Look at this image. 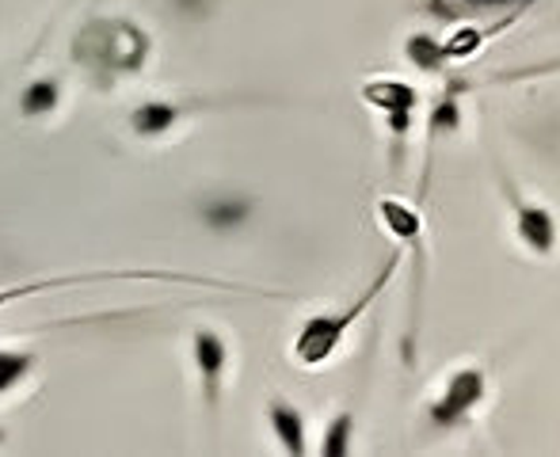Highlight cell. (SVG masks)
I'll return each mask as SVG.
<instances>
[{
    "mask_svg": "<svg viewBox=\"0 0 560 457\" xmlns=\"http://www.w3.org/2000/svg\"><path fill=\"white\" fill-rule=\"evenodd\" d=\"M549 73H560V58L557 61H541V66L511 69V73L492 77V84H518V81H534V77H549Z\"/></svg>",
    "mask_w": 560,
    "mask_h": 457,
    "instance_id": "16",
    "label": "cell"
},
{
    "mask_svg": "<svg viewBox=\"0 0 560 457\" xmlns=\"http://www.w3.org/2000/svg\"><path fill=\"white\" fill-rule=\"evenodd\" d=\"M267 427H271L275 443H279L287 454L310 450V423H305L302 408L290 405V400H282V397L267 400Z\"/></svg>",
    "mask_w": 560,
    "mask_h": 457,
    "instance_id": "10",
    "label": "cell"
},
{
    "mask_svg": "<svg viewBox=\"0 0 560 457\" xmlns=\"http://www.w3.org/2000/svg\"><path fill=\"white\" fill-rule=\"evenodd\" d=\"M405 58L412 61L423 73H439L446 69V54H443V35H412L405 43Z\"/></svg>",
    "mask_w": 560,
    "mask_h": 457,
    "instance_id": "14",
    "label": "cell"
},
{
    "mask_svg": "<svg viewBox=\"0 0 560 457\" xmlns=\"http://www.w3.org/2000/svg\"><path fill=\"white\" fill-rule=\"evenodd\" d=\"M351 431H354V415L351 412H336L332 423L325 427V435H320V454H328V457L351 454Z\"/></svg>",
    "mask_w": 560,
    "mask_h": 457,
    "instance_id": "15",
    "label": "cell"
},
{
    "mask_svg": "<svg viewBox=\"0 0 560 457\" xmlns=\"http://www.w3.org/2000/svg\"><path fill=\"white\" fill-rule=\"evenodd\" d=\"M236 104H248L241 96H187V99H141L130 115H126V130L141 141H156L164 133H172L176 126H184L187 118L195 115H207V112H222V107H236Z\"/></svg>",
    "mask_w": 560,
    "mask_h": 457,
    "instance_id": "5",
    "label": "cell"
},
{
    "mask_svg": "<svg viewBox=\"0 0 560 457\" xmlns=\"http://www.w3.org/2000/svg\"><path fill=\"white\" fill-rule=\"evenodd\" d=\"M359 96L366 107L385 115V130H389V141H393V168H397L400 156H405L408 133H412V126H416L420 92L408 81H400V77H370V81H362Z\"/></svg>",
    "mask_w": 560,
    "mask_h": 457,
    "instance_id": "4",
    "label": "cell"
},
{
    "mask_svg": "<svg viewBox=\"0 0 560 457\" xmlns=\"http://www.w3.org/2000/svg\"><path fill=\"white\" fill-rule=\"evenodd\" d=\"M195 210H199V222L214 228V233H236L252 218V199H244V195H207Z\"/></svg>",
    "mask_w": 560,
    "mask_h": 457,
    "instance_id": "11",
    "label": "cell"
},
{
    "mask_svg": "<svg viewBox=\"0 0 560 457\" xmlns=\"http://www.w3.org/2000/svg\"><path fill=\"white\" fill-rule=\"evenodd\" d=\"M191 359H195V370H199V385H202V400H207V412L218 415V408H222L225 374H229V343H225V336L214 332V328H195Z\"/></svg>",
    "mask_w": 560,
    "mask_h": 457,
    "instance_id": "7",
    "label": "cell"
},
{
    "mask_svg": "<svg viewBox=\"0 0 560 457\" xmlns=\"http://www.w3.org/2000/svg\"><path fill=\"white\" fill-rule=\"evenodd\" d=\"M69 54L92 77H100L104 84H115L149 66L153 35L141 23L126 20V15H100V20H89L77 31L73 43H69Z\"/></svg>",
    "mask_w": 560,
    "mask_h": 457,
    "instance_id": "1",
    "label": "cell"
},
{
    "mask_svg": "<svg viewBox=\"0 0 560 457\" xmlns=\"http://www.w3.org/2000/svg\"><path fill=\"white\" fill-rule=\"evenodd\" d=\"M508 202L515 210V236L523 241V248L530 256H553L557 251V218L549 214L541 202H530L508 184Z\"/></svg>",
    "mask_w": 560,
    "mask_h": 457,
    "instance_id": "8",
    "label": "cell"
},
{
    "mask_svg": "<svg viewBox=\"0 0 560 457\" xmlns=\"http://www.w3.org/2000/svg\"><path fill=\"white\" fill-rule=\"evenodd\" d=\"M0 443H4V431H0Z\"/></svg>",
    "mask_w": 560,
    "mask_h": 457,
    "instance_id": "18",
    "label": "cell"
},
{
    "mask_svg": "<svg viewBox=\"0 0 560 457\" xmlns=\"http://www.w3.org/2000/svg\"><path fill=\"white\" fill-rule=\"evenodd\" d=\"M400 259H405V248H393L389 259H385V267L374 274V279L366 282V290H362L359 297H354L351 305H343V309H332V313H317V317H310L302 328H298L294 343H290V359L298 362L302 370H320L328 366V362L339 354V347H343L347 332H351L354 325H359L362 317H366L370 309H374V302L385 294V286L393 282V274H397Z\"/></svg>",
    "mask_w": 560,
    "mask_h": 457,
    "instance_id": "2",
    "label": "cell"
},
{
    "mask_svg": "<svg viewBox=\"0 0 560 457\" xmlns=\"http://www.w3.org/2000/svg\"><path fill=\"white\" fill-rule=\"evenodd\" d=\"M485 397H488V374L480 366H462L446 377L443 392L431 400L428 415L435 427L450 431V427H457V423L469 420V415L485 405Z\"/></svg>",
    "mask_w": 560,
    "mask_h": 457,
    "instance_id": "6",
    "label": "cell"
},
{
    "mask_svg": "<svg viewBox=\"0 0 560 457\" xmlns=\"http://www.w3.org/2000/svg\"><path fill=\"white\" fill-rule=\"evenodd\" d=\"M89 282H187V286L256 294V290H248V286H233V282L202 279V274H184V271H84V274H58V279H38V282H15V286H4V290H0V305L23 302V297H35V294L61 290V286H89Z\"/></svg>",
    "mask_w": 560,
    "mask_h": 457,
    "instance_id": "3",
    "label": "cell"
},
{
    "mask_svg": "<svg viewBox=\"0 0 560 457\" xmlns=\"http://www.w3.org/2000/svg\"><path fill=\"white\" fill-rule=\"evenodd\" d=\"M534 4H538V0H515V4H511L508 12H503L495 23H488V27H472V23H462V27H454L450 35H443L446 61H469V58H477V54L485 50V46L492 43L495 35L511 31V23L523 20V15L530 12Z\"/></svg>",
    "mask_w": 560,
    "mask_h": 457,
    "instance_id": "9",
    "label": "cell"
},
{
    "mask_svg": "<svg viewBox=\"0 0 560 457\" xmlns=\"http://www.w3.org/2000/svg\"><path fill=\"white\" fill-rule=\"evenodd\" d=\"M66 104V84L58 77H35L20 92V115L23 118H50Z\"/></svg>",
    "mask_w": 560,
    "mask_h": 457,
    "instance_id": "12",
    "label": "cell"
},
{
    "mask_svg": "<svg viewBox=\"0 0 560 457\" xmlns=\"http://www.w3.org/2000/svg\"><path fill=\"white\" fill-rule=\"evenodd\" d=\"M38 366L35 351H15V347H0V397L12 392L15 385L27 382V374Z\"/></svg>",
    "mask_w": 560,
    "mask_h": 457,
    "instance_id": "13",
    "label": "cell"
},
{
    "mask_svg": "<svg viewBox=\"0 0 560 457\" xmlns=\"http://www.w3.org/2000/svg\"><path fill=\"white\" fill-rule=\"evenodd\" d=\"M457 4H465V8H511L515 0H457Z\"/></svg>",
    "mask_w": 560,
    "mask_h": 457,
    "instance_id": "17",
    "label": "cell"
}]
</instances>
